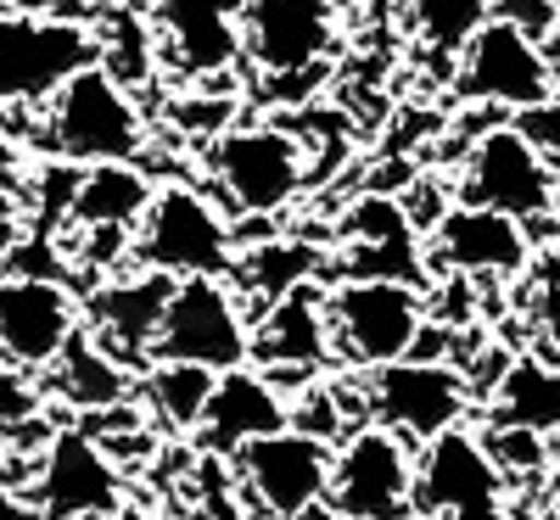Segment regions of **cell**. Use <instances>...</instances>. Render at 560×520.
Segmentation results:
<instances>
[{"label":"cell","instance_id":"obj_14","mask_svg":"<svg viewBox=\"0 0 560 520\" xmlns=\"http://www.w3.org/2000/svg\"><path fill=\"white\" fill-rule=\"evenodd\" d=\"M459 96L465 102H488V107H538L555 96V68L538 39H527L510 23H488L471 45L459 51Z\"/></svg>","mask_w":560,"mask_h":520},{"label":"cell","instance_id":"obj_33","mask_svg":"<svg viewBox=\"0 0 560 520\" xmlns=\"http://www.w3.org/2000/svg\"><path fill=\"white\" fill-rule=\"evenodd\" d=\"M516 129L533 140V146L555 163L560 157V96H549V102H538V107H527V113H516Z\"/></svg>","mask_w":560,"mask_h":520},{"label":"cell","instance_id":"obj_8","mask_svg":"<svg viewBox=\"0 0 560 520\" xmlns=\"http://www.w3.org/2000/svg\"><path fill=\"white\" fill-rule=\"evenodd\" d=\"M337 0H247L242 17V62L264 84H308L337 51Z\"/></svg>","mask_w":560,"mask_h":520},{"label":"cell","instance_id":"obj_25","mask_svg":"<svg viewBox=\"0 0 560 520\" xmlns=\"http://www.w3.org/2000/svg\"><path fill=\"white\" fill-rule=\"evenodd\" d=\"M314 274H319V252L308 241H253L247 252H236L230 286L253 303H264V308H275L292 292L314 286Z\"/></svg>","mask_w":560,"mask_h":520},{"label":"cell","instance_id":"obj_5","mask_svg":"<svg viewBox=\"0 0 560 520\" xmlns=\"http://www.w3.org/2000/svg\"><path fill=\"white\" fill-rule=\"evenodd\" d=\"M325 319H331V353L348 369H387L415 353L427 330V297L398 280H337L325 292Z\"/></svg>","mask_w":560,"mask_h":520},{"label":"cell","instance_id":"obj_10","mask_svg":"<svg viewBox=\"0 0 560 520\" xmlns=\"http://www.w3.org/2000/svg\"><path fill=\"white\" fill-rule=\"evenodd\" d=\"M348 520H420L415 515V453L382 425H364L331 448V493Z\"/></svg>","mask_w":560,"mask_h":520},{"label":"cell","instance_id":"obj_41","mask_svg":"<svg viewBox=\"0 0 560 520\" xmlns=\"http://www.w3.org/2000/svg\"><path fill=\"white\" fill-rule=\"evenodd\" d=\"M544 520H560V493H549V504H544Z\"/></svg>","mask_w":560,"mask_h":520},{"label":"cell","instance_id":"obj_18","mask_svg":"<svg viewBox=\"0 0 560 520\" xmlns=\"http://www.w3.org/2000/svg\"><path fill=\"white\" fill-rule=\"evenodd\" d=\"M247 0H152V28L163 57L185 79H219L242 62Z\"/></svg>","mask_w":560,"mask_h":520},{"label":"cell","instance_id":"obj_34","mask_svg":"<svg viewBox=\"0 0 560 520\" xmlns=\"http://www.w3.org/2000/svg\"><path fill=\"white\" fill-rule=\"evenodd\" d=\"M18 247H23V197L0 191V274L12 269Z\"/></svg>","mask_w":560,"mask_h":520},{"label":"cell","instance_id":"obj_6","mask_svg":"<svg viewBox=\"0 0 560 520\" xmlns=\"http://www.w3.org/2000/svg\"><path fill=\"white\" fill-rule=\"evenodd\" d=\"M459 202L465 208H493V213L516 218L527 229H538V224L560 229V179H555L549 157L516 123H493V129L477 134V146L465 152Z\"/></svg>","mask_w":560,"mask_h":520},{"label":"cell","instance_id":"obj_7","mask_svg":"<svg viewBox=\"0 0 560 520\" xmlns=\"http://www.w3.org/2000/svg\"><path fill=\"white\" fill-rule=\"evenodd\" d=\"M364 409H370V425L393 432L398 442L427 448L432 437L465 425V414H471V381L448 358H398L370 375Z\"/></svg>","mask_w":560,"mask_h":520},{"label":"cell","instance_id":"obj_37","mask_svg":"<svg viewBox=\"0 0 560 520\" xmlns=\"http://www.w3.org/2000/svg\"><path fill=\"white\" fill-rule=\"evenodd\" d=\"M0 520H39V515H34V504H28L23 493L0 487Z\"/></svg>","mask_w":560,"mask_h":520},{"label":"cell","instance_id":"obj_22","mask_svg":"<svg viewBox=\"0 0 560 520\" xmlns=\"http://www.w3.org/2000/svg\"><path fill=\"white\" fill-rule=\"evenodd\" d=\"M152 197H158V185L140 174L135 163L79 168L68 224H73L79 235H135L140 218H147V208H152Z\"/></svg>","mask_w":560,"mask_h":520},{"label":"cell","instance_id":"obj_11","mask_svg":"<svg viewBox=\"0 0 560 520\" xmlns=\"http://www.w3.org/2000/svg\"><path fill=\"white\" fill-rule=\"evenodd\" d=\"M230 464H236L247 509L269 515V520H298L303 509H314L325 493H331V448L303 437V432L258 437Z\"/></svg>","mask_w":560,"mask_h":520},{"label":"cell","instance_id":"obj_3","mask_svg":"<svg viewBox=\"0 0 560 520\" xmlns=\"http://www.w3.org/2000/svg\"><path fill=\"white\" fill-rule=\"evenodd\" d=\"M236 229L197 185H158V197L135 229V263L168 280H230Z\"/></svg>","mask_w":560,"mask_h":520},{"label":"cell","instance_id":"obj_40","mask_svg":"<svg viewBox=\"0 0 560 520\" xmlns=\"http://www.w3.org/2000/svg\"><path fill=\"white\" fill-rule=\"evenodd\" d=\"M51 0H12V12H45Z\"/></svg>","mask_w":560,"mask_h":520},{"label":"cell","instance_id":"obj_28","mask_svg":"<svg viewBox=\"0 0 560 520\" xmlns=\"http://www.w3.org/2000/svg\"><path fill=\"white\" fill-rule=\"evenodd\" d=\"M102 68L135 90L158 73V28L152 17H135V12H113V23L102 28Z\"/></svg>","mask_w":560,"mask_h":520},{"label":"cell","instance_id":"obj_2","mask_svg":"<svg viewBox=\"0 0 560 520\" xmlns=\"http://www.w3.org/2000/svg\"><path fill=\"white\" fill-rule=\"evenodd\" d=\"M102 62V34L73 12H0V113L45 107L57 90Z\"/></svg>","mask_w":560,"mask_h":520},{"label":"cell","instance_id":"obj_20","mask_svg":"<svg viewBox=\"0 0 560 520\" xmlns=\"http://www.w3.org/2000/svg\"><path fill=\"white\" fill-rule=\"evenodd\" d=\"M331 353V319H325V286H303L287 303H275L253 319V358L269 381H298V375L325 369Z\"/></svg>","mask_w":560,"mask_h":520},{"label":"cell","instance_id":"obj_30","mask_svg":"<svg viewBox=\"0 0 560 520\" xmlns=\"http://www.w3.org/2000/svg\"><path fill=\"white\" fill-rule=\"evenodd\" d=\"M34 414H39V387L23 369H0V437L34 425Z\"/></svg>","mask_w":560,"mask_h":520},{"label":"cell","instance_id":"obj_27","mask_svg":"<svg viewBox=\"0 0 560 520\" xmlns=\"http://www.w3.org/2000/svg\"><path fill=\"white\" fill-rule=\"evenodd\" d=\"M398 17L438 57H459L493 23V0H398Z\"/></svg>","mask_w":560,"mask_h":520},{"label":"cell","instance_id":"obj_9","mask_svg":"<svg viewBox=\"0 0 560 520\" xmlns=\"http://www.w3.org/2000/svg\"><path fill=\"white\" fill-rule=\"evenodd\" d=\"M158 358L202 364L213 375L242 369L253 358V319L242 308V292L230 280H179L158 330Z\"/></svg>","mask_w":560,"mask_h":520},{"label":"cell","instance_id":"obj_36","mask_svg":"<svg viewBox=\"0 0 560 520\" xmlns=\"http://www.w3.org/2000/svg\"><path fill=\"white\" fill-rule=\"evenodd\" d=\"M443 520H522V515L499 498V504H477V509H459V515H443Z\"/></svg>","mask_w":560,"mask_h":520},{"label":"cell","instance_id":"obj_15","mask_svg":"<svg viewBox=\"0 0 560 520\" xmlns=\"http://www.w3.org/2000/svg\"><path fill=\"white\" fill-rule=\"evenodd\" d=\"M342 280H398V286H427V247L415 235V218L393 197H359L342 213Z\"/></svg>","mask_w":560,"mask_h":520},{"label":"cell","instance_id":"obj_24","mask_svg":"<svg viewBox=\"0 0 560 520\" xmlns=\"http://www.w3.org/2000/svg\"><path fill=\"white\" fill-rule=\"evenodd\" d=\"M51 392L62 403H73L79 414H107V409H124L129 381H124V364L90 336V330H79L62 347V358L51 364Z\"/></svg>","mask_w":560,"mask_h":520},{"label":"cell","instance_id":"obj_42","mask_svg":"<svg viewBox=\"0 0 560 520\" xmlns=\"http://www.w3.org/2000/svg\"><path fill=\"white\" fill-rule=\"evenodd\" d=\"M549 493H560V459H555V470H549Z\"/></svg>","mask_w":560,"mask_h":520},{"label":"cell","instance_id":"obj_32","mask_svg":"<svg viewBox=\"0 0 560 520\" xmlns=\"http://www.w3.org/2000/svg\"><path fill=\"white\" fill-rule=\"evenodd\" d=\"M493 17L544 45L560 28V0H493Z\"/></svg>","mask_w":560,"mask_h":520},{"label":"cell","instance_id":"obj_19","mask_svg":"<svg viewBox=\"0 0 560 520\" xmlns=\"http://www.w3.org/2000/svg\"><path fill=\"white\" fill-rule=\"evenodd\" d=\"M179 280L158 274V269H140V274H118L107 286L90 292V336H96L118 364H140V358H158V330L163 314L174 303Z\"/></svg>","mask_w":560,"mask_h":520},{"label":"cell","instance_id":"obj_31","mask_svg":"<svg viewBox=\"0 0 560 520\" xmlns=\"http://www.w3.org/2000/svg\"><path fill=\"white\" fill-rule=\"evenodd\" d=\"M533 342H538V358H549L560 369V269L538 286L533 297Z\"/></svg>","mask_w":560,"mask_h":520},{"label":"cell","instance_id":"obj_43","mask_svg":"<svg viewBox=\"0 0 560 520\" xmlns=\"http://www.w3.org/2000/svg\"><path fill=\"white\" fill-rule=\"evenodd\" d=\"M555 247H560V235H555Z\"/></svg>","mask_w":560,"mask_h":520},{"label":"cell","instance_id":"obj_21","mask_svg":"<svg viewBox=\"0 0 560 520\" xmlns=\"http://www.w3.org/2000/svg\"><path fill=\"white\" fill-rule=\"evenodd\" d=\"M275 432H292V398L280 392L264 369H230L219 375L213 387V403H208V419H202V453H219V459H236L247 442L258 437H275Z\"/></svg>","mask_w":560,"mask_h":520},{"label":"cell","instance_id":"obj_13","mask_svg":"<svg viewBox=\"0 0 560 520\" xmlns=\"http://www.w3.org/2000/svg\"><path fill=\"white\" fill-rule=\"evenodd\" d=\"M79 303L62 280L45 274H0V364L7 369H51L79 336Z\"/></svg>","mask_w":560,"mask_h":520},{"label":"cell","instance_id":"obj_38","mask_svg":"<svg viewBox=\"0 0 560 520\" xmlns=\"http://www.w3.org/2000/svg\"><path fill=\"white\" fill-rule=\"evenodd\" d=\"M298 520H348V515H342L337 504H325V498H319V504H314V509H303Z\"/></svg>","mask_w":560,"mask_h":520},{"label":"cell","instance_id":"obj_1","mask_svg":"<svg viewBox=\"0 0 560 520\" xmlns=\"http://www.w3.org/2000/svg\"><path fill=\"white\" fill-rule=\"evenodd\" d=\"M39 146L57 163L96 168V163H135L147 146V113H140L135 90H124L102 62L73 73L51 102H45Z\"/></svg>","mask_w":560,"mask_h":520},{"label":"cell","instance_id":"obj_35","mask_svg":"<svg viewBox=\"0 0 560 520\" xmlns=\"http://www.w3.org/2000/svg\"><path fill=\"white\" fill-rule=\"evenodd\" d=\"M23 179H28V163H23V146H18V134L0 123V191H12L23 197Z\"/></svg>","mask_w":560,"mask_h":520},{"label":"cell","instance_id":"obj_29","mask_svg":"<svg viewBox=\"0 0 560 520\" xmlns=\"http://www.w3.org/2000/svg\"><path fill=\"white\" fill-rule=\"evenodd\" d=\"M482 442H488V459H493V470L504 476V487H538V482H549V437H538V432H522V425H493L488 419V432H482Z\"/></svg>","mask_w":560,"mask_h":520},{"label":"cell","instance_id":"obj_4","mask_svg":"<svg viewBox=\"0 0 560 520\" xmlns=\"http://www.w3.org/2000/svg\"><path fill=\"white\" fill-rule=\"evenodd\" d=\"M208 174L230 213L242 218H275L287 213L308 185V152L292 129L280 123H236L219 140H208Z\"/></svg>","mask_w":560,"mask_h":520},{"label":"cell","instance_id":"obj_12","mask_svg":"<svg viewBox=\"0 0 560 520\" xmlns=\"http://www.w3.org/2000/svg\"><path fill=\"white\" fill-rule=\"evenodd\" d=\"M28 504L39 520H107L124 509V470L90 432H57Z\"/></svg>","mask_w":560,"mask_h":520},{"label":"cell","instance_id":"obj_16","mask_svg":"<svg viewBox=\"0 0 560 520\" xmlns=\"http://www.w3.org/2000/svg\"><path fill=\"white\" fill-rule=\"evenodd\" d=\"M427 263L454 280H510L533 263V229L493 208H448L427 241Z\"/></svg>","mask_w":560,"mask_h":520},{"label":"cell","instance_id":"obj_17","mask_svg":"<svg viewBox=\"0 0 560 520\" xmlns=\"http://www.w3.org/2000/svg\"><path fill=\"white\" fill-rule=\"evenodd\" d=\"M504 498V476L488 459L482 432H454L432 437L415 459V515L420 520H443L459 509H477V504H499Z\"/></svg>","mask_w":560,"mask_h":520},{"label":"cell","instance_id":"obj_23","mask_svg":"<svg viewBox=\"0 0 560 520\" xmlns=\"http://www.w3.org/2000/svg\"><path fill=\"white\" fill-rule=\"evenodd\" d=\"M488 419L522 425V432H538V437H560V369L538 353L510 358L499 387L488 392Z\"/></svg>","mask_w":560,"mask_h":520},{"label":"cell","instance_id":"obj_26","mask_svg":"<svg viewBox=\"0 0 560 520\" xmlns=\"http://www.w3.org/2000/svg\"><path fill=\"white\" fill-rule=\"evenodd\" d=\"M213 387H219V375L202 369V364H152L147 369V403L152 414L168 425V432L179 437H197L202 432V419H208V403H213Z\"/></svg>","mask_w":560,"mask_h":520},{"label":"cell","instance_id":"obj_39","mask_svg":"<svg viewBox=\"0 0 560 520\" xmlns=\"http://www.w3.org/2000/svg\"><path fill=\"white\" fill-rule=\"evenodd\" d=\"M107 520H152V515H147V509H135V504H124V509H118V515H107Z\"/></svg>","mask_w":560,"mask_h":520}]
</instances>
